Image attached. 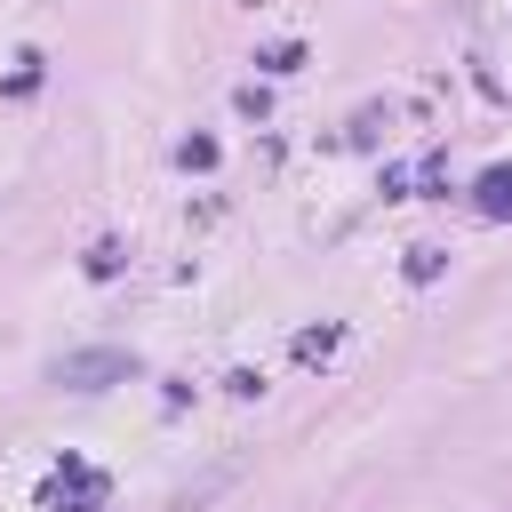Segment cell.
<instances>
[{"instance_id":"obj_1","label":"cell","mask_w":512,"mask_h":512,"mask_svg":"<svg viewBox=\"0 0 512 512\" xmlns=\"http://www.w3.org/2000/svg\"><path fill=\"white\" fill-rule=\"evenodd\" d=\"M120 376H136V360H128L120 344H88V352H64V360H56V384H64V392H104V384H120Z\"/></svg>"},{"instance_id":"obj_2","label":"cell","mask_w":512,"mask_h":512,"mask_svg":"<svg viewBox=\"0 0 512 512\" xmlns=\"http://www.w3.org/2000/svg\"><path fill=\"white\" fill-rule=\"evenodd\" d=\"M480 216H512V168H488L480 176Z\"/></svg>"},{"instance_id":"obj_3","label":"cell","mask_w":512,"mask_h":512,"mask_svg":"<svg viewBox=\"0 0 512 512\" xmlns=\"http://www.w3.org/2000/svg\"><path fill=\"white\" fill-rule=\"evenodd\" d=\"M256 64H264V72H304V48H296V40H280V48H264Z\"/></svg>"},{"instance_id":"obj_4","label":"cell","mask_w":512,"mask_h":512,"mask_svg":"<svg viewBox=\"0 0 512 512\" xmlns=\"http://www.w3.org/2000/svg\"><path fill=\"white\" fill-rule=\"evenodd\" d=\"M88 272H96V280H112V272H120V248H112V240H96V248H88Z\"/></svg>"},{"instance_id":"obj_5","label":"cell","mask_w":512,"mask_h":512,"mask_svg":"<svg viewBox=\"0 0 512 512\" xmlns=\"http://www.w3.org/2000/svg\"><path fill=\"white\" fill-rule=\"evenodd\" d=\"M328 344H336V328H304V336H296V360H320Z\"/></svg>"},{"instance_id":"obj_6","label":"cell","mask_w":512,"mask_h":512,"mask_svg":"<svg viewBox=\"0 0 512 512\" xmlns=\"http://www.w3.org/2000/svg\"><path fill=\"white\" fill-rule=\"evenodd\" d=\"M440 272V248H408V280H432Z\"/></svg>"}]
</instances>
